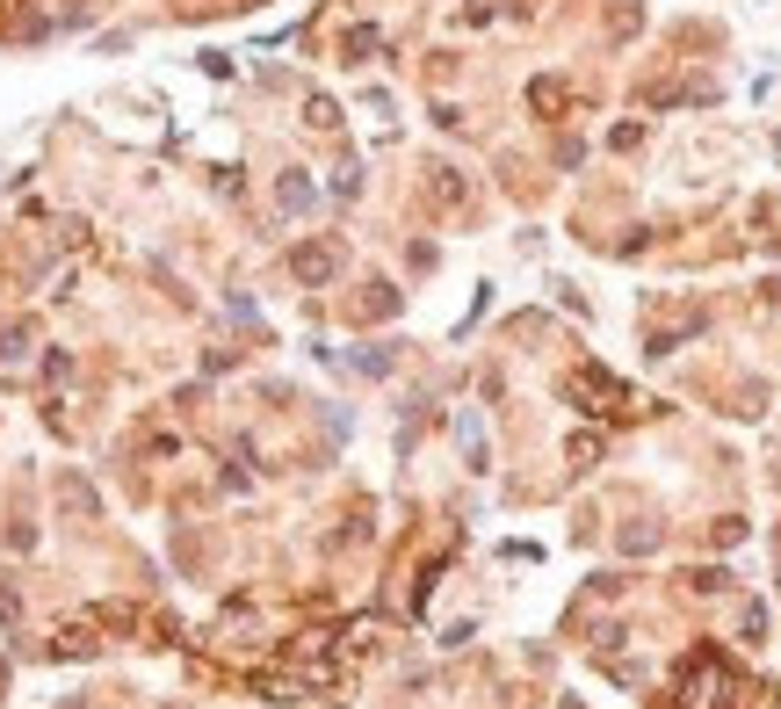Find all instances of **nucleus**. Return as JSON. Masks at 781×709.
<instances>
[{
    "label": "nucleus",
    "instance_id": "1",
    "mask_svg": "<svg viewBox=\"0 0 781 709\" xmlns=\"http://www.w3.org/2000/svg\"><path fill=\"white\" fill-rule=\"evenodd\" d=\"M687 709H716V666H709V659L687 673Z\"/></svg>",
    "mask_w": 781,
    "mask_h": 709
}]
</instances>
